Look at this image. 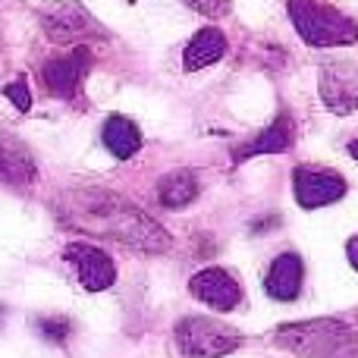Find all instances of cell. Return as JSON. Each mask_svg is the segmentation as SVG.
<instances>
[{
	"instance_id": "cell-21",
	"label": "cell",
	"mask_w": 358,
	"mask_h": 358,
	"mask_svg": "<svg viewBox=\"0 0 358 358\" xmlns=\"http://www.w3.org/2000/svg\"><path fill=\"white\" fill-rule=\"evenodd\" d=\"M349 155H352V157H355V161H358V138H355V142H352V145H349Z\"/></svg>"
},
{
	"instance_id": "cell-16",
	"label": "cell",
	"mask_w": 358,
	"mask_h": 358,
	"mask_svg": "<svg viewBox=\"0 0 358 358\" xmlns=\"http://www.w3.org/2000/svg\"><path fill=\"white\" fill-rule=\"evenodd\" d=\"M198 189H201V185H198V176L192 173V170H173V173H167L161 179L157 198H161L164 208L182 210L198 198Z\"/></svg>"
},
{
	"instance_id": "cell-8",
	"label": "cell",
	"mask_w": 358,
	"mask_h": 358,
	"mask_svg": "<svg viewBox=\"0 0 358 358\" xmlns=\"http://www.w3.org/2000/svg\"><path fill=\"white\" fill-rule=\"evenodd\" d=\"M189 292L214 311H236L242 305V286L223 267H204L189 280Z\"/></svg>"
},
{
	"instance_id": "cell-20",
	"label": "cell",
	"mask_w": 358,
	"mask_h": 358,
	"mask_svg": "<svg viewBox=\"0 0 358 358\" xmlns=\"http://www.w3.org/2000/svg\"><path fill=\"white\" fill-rule=\"evenodd\" d=\"M346 258H349V264L358 271V236H352V239L346 242Z\"/></svg>"
},
{
	"instance_id": "cell-5",
	"label": "cell",
	"mask_w": 358,
	"mask_h": 358,
	"mask_svg": "<svg viewBox=\"0 0 358 358\" xmlns=\"http://www.w3.org/2000/svg\"><path fill=\"white\" fill-rule=\"evenodd\" d=\"M41 16V29L44 35L54 44H79L85 38H101L104 29L94 22V16L76 0H66V3H48L38 10Z\"/></svg>"
},
{
	"instance_id": "cell-12",
	"label": "cell",
	"mask_w": 358,
	"mask_h": 358,
	"mask_svg": "<svg viewBox=\"0 0 358 358\" xmlns=\"http://www.w3.org/2000/svg\"><path fill=\"white\" fill-rule=\"evenodd\" d=\"M223 54H227V35H223L220 29H214V25H208V29L195 31V35H192V41L185 44L182 69H185V73H198V69L217 63Z\"/></svg>"
},
{
	"instance_id": "cell-18",
	"label": "cell",
	"mask_w": 358,
	"mask_h": 358,
	"mask_svg": "<svg viewBox=\"0 0 358 358\" xmlns=\"http://www.w3.org/2000/svg\"><path fill=\"white\" fill-rule=\"evenodd\" d=\"M3 94L13 101V107L16 110H29L31 107V92H29V85H25V79H16V82H10V85L3 88Z\"/></svg>"
},
{
	"instance_id": "cell-22",
	"label": "cell",
	"mask_w": 358,
	"mask_h": 358,
	"mask_svg": "<svg viewBox=\"0 0 358 358\" xmlns=\"http://www.w3.org/2000/svg\"><path fill=\"white\" fill-rule=\"evenodd\" d=\"M3 317H6V308H3V305H0V327H3Z\"/></svg>"
},
{
	"instance_id": "cell-3",
	"label": "cell",
	"mask_w": 358,
	"mask_h": 358,
	"mask_svg": "<svg viewBox=\"0 0 358 358\" xmlns=\"http://www.w3.org/2000/svg\"><path fill=\"white\" fill-rule=\"evenodd\" d=\"M289 19L296 25L299 38L311 48H346L358 41V25L346 13L334 10L317 0H289L286 3Z\"/></svg>"
},
{
	"instance_id": "cell-1",
	"label": "cell",
	"mask_w": 358,
	"mask_h": 358,
	"mask_svg": "<svg viewBox=\"0 0 358 358\" xmlns=\"http://www.w3.org/2000/svg\"><path fill=\"white\" fill-rule=\"evenodd\" d=\"M57 210H60L63 223H69L73 229L104 236V239H117L123 245L136 248V252L161 255V252H170V245H173L170 233L155 217H148L132 201H126V198L104 192V189L66 192L60 198V208Z\"/></svg>"
},
{
	"instance_id": "cell-2",
	"label": "cell",
	"mask_w": 358,
	"mask_h": 358,
	"mask_svg": "<svg viewBox=\"0 0 358 358\" xmlns=\"http://www.w3.org/2000/svg\"><path fill=\"white\" fill-rule=\"evenodd\" d=\"M277 343L299 358H358V336L349 324L334 317L283 324L277 330Z\"/></svg>"
},
{
	"instance_id": "cell-10",
	"label": "cell",
	"mask_w": 358,
	"mask_h": 358,
	"mask_svg": "<svg viewBox=\"0 0 358 358\" xmlns=\"http://www.w3.org/2000/svg\"><path fill=\"white\" fill-rule=\"evenodd\" d=\"M88 66H92V54H88L85 48H76L73 54L44 63V69H41L44 85H48V92L57 94V98H73V94L79 92L82 79H85Z\"/></svg>"
},
{
	"instance_id": "cell-14",
	"label": "cell",
	"mask_w": 358,
	"mask_h": 358,
	"mask_svg": "<svg viewBox=\"0 0 358 358\" xmlns=\"http://www.w3.org/2000/svg\"><path fill=\"white\" fill-rule=\"evenodd\" d=\"M101 138H104L107 151H110L117 161H129V157H136L138 148H142V132H138V126L132 123L129 117H120V113L107 117L104 129H101Z\"/></svg>"
},
{
	"instance_id": "cell-9",
	"label": "cell",
	"mask_w": 358,
	"mask_h": 358,
	"mask_svg": "<svg viewBox=\"0 0 358 358\" xmlns=\"http://www.w3.org/2000/svg\"><path fill=\"white\" fill-rule=\"evenodd\" d=\"M292 192L302 208L315 210L324 204H334L346 195V179L330 173V170H315V167H296L292 173Z\"/></svg>"
},
{
	"instance_id": "cell-6",
	"label": "cell",
	"mask_w": 358,
	"mask_h": 358,
	"mask_svg": "<svg viewBox=\"0 0 358 358\" xmlns=\"http://www.w3.org/2000/svg\"><path fill=\"white\" fill-rule=\"evenodd\" d=\"M63 258L76 267L79 273V283L85 286L88 292H101L110 289L117 283V264L107 252H101L98 245H88V242H69L63 248Z\"/></svg>"
},
{
	"instance_id": "cell-15",
	"label": "cell",
	"mask_w": 358,
	"mask_h": 358,
	"mask_svg": "<svg viewBox=\"0 0 358 358\" xmlns=\"http://www.w3.org/2000/svg\"><path fill=\"white\" fill-rule=\"evenodd\" d=\"M0 179L3 182H31L35 179V164L22 142L0 132Z\"/></svg>"
},
{
	"instance_id": "cell-19",
	"label": "cell",
	"mask_w": 358,
	"mask_h": 358,
	"mask_svg": "<svg viewBox=\"0 0 358 358\" xmlns=\"http://www.w3.org/2000/svg\"><path fill=\"white\" fill-rule=\"evenodd\" d=\"M192 10H198L201 16H223L229 10V0H185Z\"/></svg>"
},
{
	"instance_id": "cell-4",
	"label": "cell",
	"mask_w": 358,
	"mask_h": 358,
	"mask_svg": "<svg viewBox=\"0 0 358 358\" xmlns=\"http://www.w3.org/2000/svg\"><path fill=\"white\" fill-rule=\"evenodd\" d=\"M182 358H223L242 346V334L214 317H182L173 330Z\"/></svg>"
},
{
	"instance_id": "cell-17",
	"label": "cell",
	"mask_w": 358,
	"mask_h": 358,
	"mask_svg": "<svg viewBox=\"0 0 358 358\" xmlns=\"http://www.w3.org/2000/svg\"><path fill=\"white\" fill-rule=\"evenodd\" d=\"M69 330L73 327H69L66 317H41V321H38V334H41L48 343H66Z\"/></svg>"
},
{
	"instance_id": "cell-7",
	"label": "cell",
	"mask_w": 358,
	"mask_h": 358,
	"mask_svg": "<svg viewBox=\"0 0 358 358\" xmlns=\"http://www.w3.org/2000/svg\"><path fill=\"white\" fill-rule=\"evenodd\" d=\"M321 98L334 113L358 110V60H327L321 66Z\"/></svg>"
},
{
	"instance_id": "cell-13",
	"label": "cell",
	"mask_w": 358,
	"mask_h": 358,
	"mask_svg": "<svg viewBox=\"0 0 358 358\" xmlns=\"http://www.w3.org/2000/svg\"><path fill=\"white\" fill-rule=\"evenodd\" d=\"M296 126H292V120L286 117V113H280L277 120H273L271 126H267L264 132H261L258 138H252L248 145H242L239 151H236L233 161L242 164L248 161V157H261V155H280V151H286L292 145V138H296Z\"/></svg>"
},
{
	"instance_id": "cell-11",
	"label": "cell",
	"mask_w": 358,
	"mask_h": 358,
	"mask_svg": "<svg viewBox=\"0 0 358 358\" xmlns=\"http://www.w3.org/2000/svg\"><path fill=\"white\" fill-rule=\"evenodd\" d=\"M302 277H305V267L302 258L296 252H283L273 258L271 271L264 277V289L271 299L277 302H292V299L302 292Z\"/></svg>"
}]
</instances>
